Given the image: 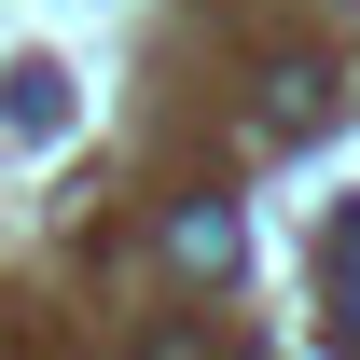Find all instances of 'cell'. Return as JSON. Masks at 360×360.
<instances>
[{"instance_id":"obj_2","label":"cell","mask_w":360,"mask_h":360,"mask_svg":"<svg viewBox=\"0 0 360 360\" xmlns=\"http://www.w3.org/2000/svg\"><path fill=\"white\" fill-rule=\"evenodd\" d=\"M167 250H180V264H208V277H222V264H236V208H180V222H167Z\"/></svg>"},{"instance_id":"obj_4","label":"cell","mask_w":360,"mask_h":360,"mask_svg":"<svg viewBox=\"0 0 360 360\" xmlns=\"http://www.w3.org/2000/svg\"><path fill=\"white\" fill-rule=\"evenodd\" d=\"M153 360H208V333H153Z\"/></svg>"},{"instance_id":"obj_3","label":"cell","mask_w":360,"mask_h":360,"mask_svg":"<svg viewBox=\"0 0 360 360\" xmlns=\"http://www.w3.org/2000/svg\"><path fill=\"white\" fill-rule=\"evenodd\" d=\"M333 250H347V347H360V208L333 222Z\"/></svg>"},{"instance_id":"obj_1","label":"cell","mask_w":360,"mask_h":360,"mask_svg":"<svg viewBox=\"0 0 360 360\" xmlns=\"http://www.w3.org/2000/svg\"><path fill=\"white\" fill-rule=\"evenodd\" d=\"M319 111H333V70H264V111H250V125H264V139H305Z\"/></svg>"}]
</instances>
